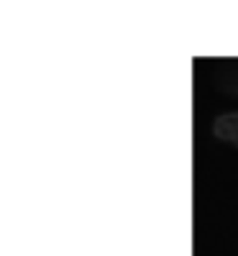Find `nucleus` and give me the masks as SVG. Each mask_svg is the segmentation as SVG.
Segmentation results:
<instances>
[{"label": "nucleus", "mask_w": 238, "mask_h": 256, "mask_svg": "<svg viewBox=\"0 0 238 256\" xmlns=\"http://www.w3.org/2000/svg\"><path fill=\"white\" fill-rule=\"evenodd\" d=\"M212 134L218 136L220 141H228L238 148V113H226L218 116L212 123Z\"/></svg>", "instance_id": "1"}]
</instances>
